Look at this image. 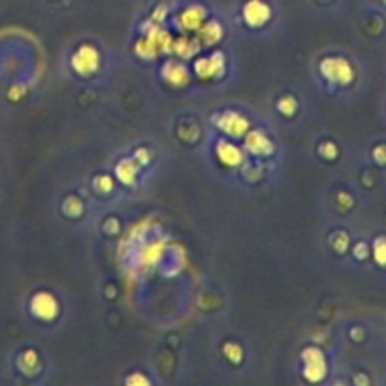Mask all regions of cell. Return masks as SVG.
<instances>
[{
  "label": "cell",
  "instance_id": "1",
  "mask_svg": "<svg viewBox=\"0 0 386 386\" xmlns=\"http://www.w3.org/2000/svg\"><path fill=\"white\" fill-rule=\"evenodd\" d=\"M322 72L328 79L336 81V83H349L353 79V68L347 61L343 59H328L322 62Z\"/></svg>",
  "mask_w": 386,
  "mask_h": 386
},
{
  "label": "cell",
  "instance_id": "2",
  "mask_svg": "<svg viewBox=\"0 0 386 386\" xmlns=\"http://www.w3.org/2000/svg\"><path fill=\"white\" fill-rule=\"evenodd\" d=\"M33 309L34 313L38 315V317H44V319H51L57 311V305L53 302V298L49 294H38V296L34 298L33 302Z\"/></svg>",
  "mask_w": 386,
  "mask_h": 386
},
{
  "label": "cell",
  "instance_id": "3",
  "mask_svg": "<svg viewBox=\"0 0 386 386\" xmlns=\"http://www.w3.org/2000/svg\"><path fill=\"white\" fill-rule=\"evenodd\" d=\"M268 16H269V10L262 4V2L252 0V2H249V4H247V8H245L247 21L251 23V25H255V27H258L260 23L266 21V19H268Z\"/></svg>",
  "mask_w": 386,
  "mask_h": 386
},
{
  "label": "cell",
  "instance_id": "4",
  "mask_svg": "<svg viewBox=\"0 0 386 386\" xmlns=\"http://www.w3.org/2000/svg\"><path fill=\"white\" fill-rule=\"evenodd\" d=\"M226 119L230 121L228 124H224L226 132H230V134H234V136L243 132V129H245V121H243V119H240L238 115H226Z\"/></svg>",
  "mask_w": 386,
  "mask_h": 386
},
{
  "label": "cell",
  "instance_id": "5",
  "mask_svg": "<svg viewBox=\"0 0 386 386\" xmlns=\"http://www.w3.org/2000/svg\"><path fill=\"white\" fill-rule=\"evenodd\" d=\"M373 257H375L377 264H381L382 268H386V238H379L373 245Z\"/></svg>",
  "mask_w": 386,
  "mask_h": 386
},
{
  "label": "cell",
  "instance_id": "6",
  "mask_svg": "<svg viewBox=\"0 0 386 386\" xmlns=\"http://www.w3.org/2000/svg\"><path fill=\"white\" fill-rule=\"evenodd\" d=\"M373 157H375V160L379 164H386V146L377 147L375 151H373Z\"/></svg>",
  "mask_w": 386,
  "mask_h": 386
}]
</instances>
